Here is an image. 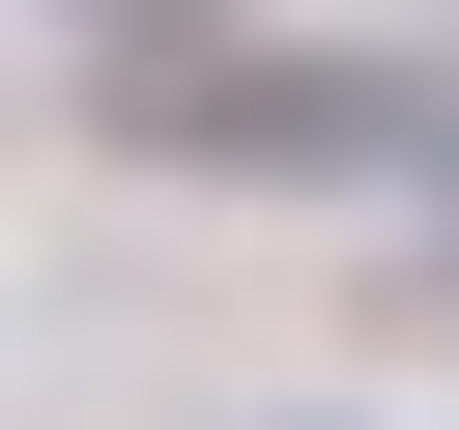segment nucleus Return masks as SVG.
<instances>
[{"instance_id":"obj_1","label":"nucleus","mask_w":459,"mask_h":430,"mask_svg":"<svg viewBox=\"0 0 459 430\" xmlns=\"http://www.w3.org/2000/svg\"><path fill=\"white\" fill-rule=\"evenodd\" d=\"M57 29H86V57H172V29H230V0H57Z\"/></svg>"}]
</instances>
